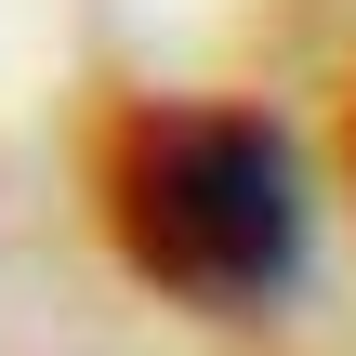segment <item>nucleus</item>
<instances>
[{
	"instance_id": "1",
	"label": "nucleus",
	"mask_w": 356,
	"mask_h": 356,
	"mask_svg": "<svg viewBox=\"0 0 356 356\" xmlns=\"http://www.w3.org/2000/svg\"><path fill=\"white\" fill-rule=\"evenodd\" d=\"M106 225L172 304L264 317L304 277V159L264 106H119Z\"/></svg>"
}]
</instances>
